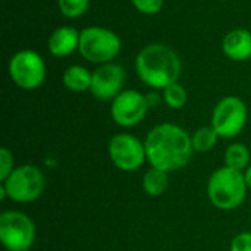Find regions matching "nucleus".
I'll return each instance as SVG.
<instances>
[{
	"label": "nucleus",
	"instance_id": "1a4fd4ad",
	"mask_svg": "<svg viewBox=\"0 0 251 251\" xmlns=\"http://www.w3.org/2000/svg\"><path fill=\"white\" fill-rule=\"evenodd\" d=\"M109 156L113 165L124 172L137 171L147 159L144 143L131 134H116L109 143Z\"/></svg>",
	"mask_w": 251,
	"mask_h": 251
},
{
	"label": "nucleus",
	"instance_id": "7ed1b4c3",
	"mask_svg": "<svg viewBox=\"0 0 251 251\" xmlns=\"http://www.w3.org/2000/svg\"><path fill=\"white\" fill-rule=\"evenodd\" d=\"M247 184L244 174L228 166L212 174L207 182V196L212 204L221 210L237 209L246 199Z\"/></svg>",
	"mask_w": 251,
	"mask_h": 251
},
{
	"label": "nucleus",
	"instance_id": "5701e85b",
	"mask_svg": "<svg viewBox=\"0 0 251 251\" xmlns=\"http://www.w3.org/2000/svg\"><path fill=\"white\" fill-rule=\"evenodd\" d=\"M146 101H147L149 109H150V107H157L159 103H160V96H159V93L151 91V93L146 94Z\"/></svg>",
	"mask_w": 251,
	"mask_h": 251
},
{
	"label": "nucleus",
	"instance_id": "423d86ee",
	"mask_svg": "<svg viewBox=\"0 0 251 251\" xmlns=\"http://www.w3.org/2000/svg\"><path fill=\"white\" fill-rule=\"evenodd\" d=\"M7 197L18 203H31L37 200L44 190V176L37 166L24 165L7 176L1 182Z\"/></svg>",
	"mask_w": 251,
	"mask_h": 251
},
{
	"label": "nucleus",
	"instance_id": "a211bd4d",
	"mask_svg": "<svg viewBox=\"0 0 251 251\" xmlns=\"http://www.w3.org/2000/svg\"><path fill=\"white\" fill-rule=\"evenodd\" d=\"M163 100L171 109H182L188 100V94L181 84L175 82L163 90Z\"/></svg>",
	"mask_w": 251,
	"mask_h": 251
},
{
	"label": "nucleus",
	"instance_id": "6e6552de",
	"mask_svg": "<svg viewBox=\"0 0 251 251\" xmlns=\"http://www.w3.org/2000/svg\"><path fill=\"white\" fill-rule=\"evenodd\" d=\"M247 122V106L235 96L222 99L212 115V126L219 137L234 138L237 137Z\"/></svg>",
	"mask_w": 251,
	"mask_h": 251
},
{
	"label": "nucleus",
	"instance_id": "2eb2a0df",
	"mask_svg": "<svg viewBox=\"0 0 251 251\" xmlns=\"http://www.w3.org/2000/svg\"><path fill=\"white\" fill-rule=\"evenodd\" d=\"M143 188L149 196L157 197L165 193L168 188V172L151 168L144 174L143 178Z\"/></svg>",
	"mask_w": 251,
	"mask_h": 251
},
{
	"label": "nucleus",
	"instance_id": "ddd939ff",
	"mask_svg": "<svg viewBox=\"0 0 251 251\" xmlns=\"http://www.w3.org/2000/svg\"><path fill=\"white\" fill-rule=\"evenodd\" d=\"M79 35L81 32L72 26H59L49 37V51L56 57H66L72 54L79 47Z\"/></svg>",
	"mask_w": 251,
	"mask_h": 251
},
{
	"label": "nucleus",
	"instance_id": "f03ea898",
	"mask_svg": "<svg viewBox=\"0 0 251 251\" xmlns=\"http://www.w3.org/2000/svg\"><path fill=\"white\" fill-rule=\"evenodd\" d=\"M135 71L140 79L154 88L165 90L171 84L178 82L182 63L175 50L165 44L146 46L135 59Z\"/></svg>",
	"mask_w": 251,
	"mask_h": 251
},
{
	"label": "nucleus",
	"instance_id": "f3484780",
	"mask_svg": "<svg viewBox=\"0 0 251 251\" xmlns=\"http://www.w3.org/2000/svg\"><path fill=\"white\" fill-rule=\"evenodd\" d=\"M218 138H219V135H218V132L215 131L213 126H201L191 137L193 149L196 151H201V153L209 151L216 146Z\"/></svg>",
	"mask_w": 251,
	"mask_h": 251
},
{
	"label": "nucleus",
	"instance_id": "b1692460",
	"mask_svg": "<svg viewBox=\"0 0 251 251\" xmlns=\"http://www.w3.org/2000/svg\"><path fill=\"white\" fill-rule=\"evenodd\" d=\"M244 179H246L247 187L251 188V166H249V168H247V171L244 172Z\"/></svg>",
	"mask_w": 251,
	"mask_h": 251
},
{
	"label": "nucleus",
	"instance_id": "dca6fc26",
	"mask_svg": "<svg viewBox=\"0 0 251 251\" xmlns=\"http://www.w3.org/2000/svg\"><path fill=\"white\" fill-rule=\"evenodd\" d=\"M249 162H250V151L244 144L235 143V144H231L226 149V151H225V166L243 172L247 168Z\"/></svg>",
	"mask_w": 251,
	"mask_h": 251
},
{
	"label": "nucleus",
	"instance_id": "412c9836",
	"mask_svg": "<svg viewBox=\"0 0 251 251\" xmlns=\"http://www.w3.org/2000/svg\"><path fill=\"white\" fill-rule=\"evenodd\" d=\"M134 7L144 15H154L162 10L163 0H131Z\"/></svg>",
	"mask_w": 251,
	"mask_h": 251
},
{
	"label": "nucleus",
	"instance_id": "aec40b11",
	"mask_svg": "<svg viewBox=\"0 0 251 251\" xmlns=\"http://www.w3.org/2000/svg\"><path fill=\"white\" fill-rule=\"evenodd\" d=\"M13 172V156L12 153L6 149H0V181H6L7 176Z\"/></svg>",
	"mask_w": 251,
	"mask_h": 251
},
{
	"label": "nucleus",
	"instance_id": "39448f33",
	"mask_svg": "<svg viewBox=\"0 0 251 251\" xmlns=\"http://www.w3.org/2000/svg\"><path fill=\"white\" fill-rule=\"evenodd\" d=\"M35 240V225L22 212L7 210L0 216V241L9 251H28Z\"/></svg>",
	"mask_w": 251,
	"mask_h": 251
},
{
	"label": "nucleus",
	"instance_id": "20e7f679",
	"mask_svg": "<svg viewBox=\"0 0 251 251\" xmlns=\"http://www.w3.org/2000/svg\"><path fill=\"white\" fill-rule=\"evenodd\" d=\"M79 53L93 63H110L121 51V38L112 29L88 26L79 35Z\"/></svg>",
	"mask_w": 251,
	"mask_h": 251
},
{
	"label": "nucleus",
	"instance_id": "9d476101",
	"mask_svg": "<svg viewBox=\"0 0 251 251\" xmlns=\"http://www.w3.org/2000/svg\"><path fill=\"white\" fill-rule=\"evenodd\" d=\"M149 110L146 96L135 90H125L112 101L110 113L113 121L125 128L138 125Z\"/></svg>",
	"mask_w": 251,
	"mask_h": 251
},
{
	"label": "nucleus",
	"instance_id": "9b49d317",
	"mask_svg": "<svg viewBox=\"0 0 251 251\" xmlns=\"http://www.w3.org/2000/svg\"><path fill=\"white\" fill-rule=\"evenodd\" d=\"M125 69L118 63H104L93 72L90 93L99 100H113L122 93Z\"/></svg>",
	"mask_w": 251,
	"mask_h": 251
},
{
	"label": "nucleus",
	"instance_id": "0eeeda50",
	"mask_svg": "<svg viewBox=\"0 0 251 251\" xmlns=\"http://www.w3.org/2000/svg\"><path fill=\"white\" fill-rule=\"evenodd\" d=\"M9 74L12 81L24 90H35L46 79V63L34 50H21L15 53L9 62Z\"/></svg>",
	"mask_w": 251,
	"mask_h": 251
},
{
	"label": "nucleus",
	"instance_id": "4be33fe9",
	"mask_svg": "<svg viewBox=\"0 0 251 251\" xmlns=\"http://www.w3.org/2000/svg\"><path fill=\"white\" fill-rule=\"evenodd\" d=\"M231 251H251V234L243 232L231 243Z\"/></svg>",
	"mask_w": 251,
	"mask_h": 251
},
{
	"label": "nucleus",
	"instance_id": "4468645a",
	"mask_svg": "<svg viewBox=\"0 0 251 251\" xmlns=\"http://www.w3.org/2000/svg\"><path fill=\"white\" fill-rule=\"evenodd\" d=\"M62 79H63V85L71 91H75V93L90 91L93 72H90L87 68L81 65H74V66H69L63 72Z\"/></svg>",
	"mask_w": 251,
	"mask_h": 251
},
{
	"label": "nucleus",
	"instance_id": "f8f14e48",
	"mask_svg": "<svg viewBox=\"0 0 251 251\" xmlns=\"http://www.w3.org/2000/svg\"><path fill=\"white\" fill-rule=\"evenodd\" d=\"M222 50L231 60L235 62L251 59V32L243 28L229 31L224 37Z\"/></svg>",
	"mask_w": 251,
	"mask_h": 251
},
{
	"label": "nucleus",
	"instance_id": "f257e3e1",
	"mask_svg": "<svg viewBox=\"0 0 251 251\" xmlns=\"http://www.w3.org/2000/svg\"><path fill=\"white\" fill-rule=\"evenodd\" d=\"M144 147L151 168L165 172L182 169L194 151L191 137L181 126L168 122L154 126L147 134Z\"/></svg>",
	"mask_w": 251,
	"mask_h": 251
},
{
	"label": "nucleus",
	"instance_id": "6ab92c4d",
	"mask_svg": "<svg viewBox=\"0 0 251 251\" xmlns=\"http://www.w3.org/2000/svg\"><path fill=\"white\" fill-rule=\"evenodd\" d=\"M57 4L63 16L69 19H75L87 12L90 6V0H57Z\"/></svg>",
	"mask_w": 251,
	"mask_h": 251
}]
</instances>
